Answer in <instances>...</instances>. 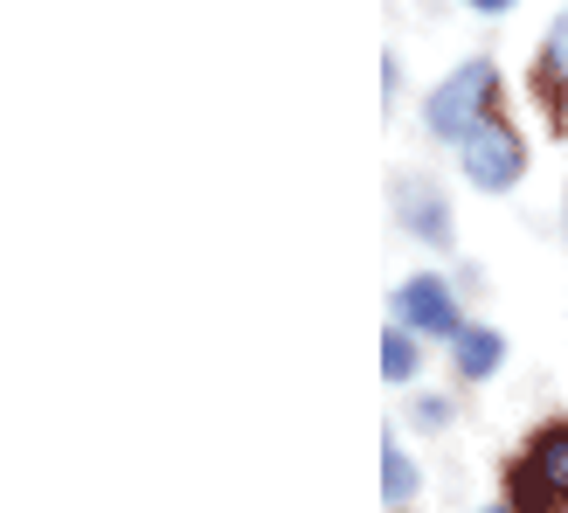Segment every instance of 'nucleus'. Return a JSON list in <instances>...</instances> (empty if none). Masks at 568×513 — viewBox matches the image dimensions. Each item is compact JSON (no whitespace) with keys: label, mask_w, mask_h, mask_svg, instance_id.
<instances>
[{"label":"nucleus","mask_w":568,"mask_h":513,"mask_svg":"<svg viewBox=\"0 0 568 513\" xmlns=\"http://www.w3.org/2000/svg\"><path fill=\"white\" fill-rule=\"evenodd\" d=\"M506 493H514V513H568V423L534 431L527 459L506 479Z\"/></svg>","instance_id":"obj_1"},{"label":"nucleus","mask_w":568,"mask_h":513,"mask_svg":"<svg viewBox=\"0 0 568 513\" xmlns=\"http://www.w3.org/2000/svg\"><path fill=\"white\" fill-rule=\"evenodd\" d=\"M382 375H388V382H409V375H416V340H409L403 326L382 333Z\"/></svg>","instance_id":"obj_8"},{"label":"nucleus","mask_w":568,"mask_h":513,"mask_svg":"<svg viewBox=\"0 0 568 513\" xmlns=\"http://www.w3.org/2000/svg\"><path fill=\"white\" fill-rule=\"evenodd\" d=\"M423 119H430L437 139H458V147H465V139L493 119V63H486V56H471L458 77H444L430 91V111H423Z\"/></svg>","instance_id":"obj_2"},{"label":"nucleus","mask_w":568,"mask_h":513,"mask_svg":"<svg viewBox=\"0 0 568 513\" xmlns=\"http://www.w3.org/2000/svg\"><path fill=\"white\" fill-rule=\"evenodd\" d=\"M499 361H506V340H499L493 326H465V333H458V375H465V382H486Z\"/></svg>","instance_id":"obj_6"},{"label":"nucleus","mask_w":568,"mask_h":513,"mask_svg":"<svg viewBox=\"0 0 568 513\" xmlns=\"http://www.w3.org/2000/svg\"><path fill=\"white\" fill-rule=\"evenodd\" d=\"M465 8H478V14H506L514 0H465Z\"/></svg>","instance_id":"obj_10"},{"label":"nucleus","mask_w":568,"mask_h":513,"mask_svg":"<svg viewBox=\"0 0 568 513\" xmlns=\"http://www.w3.org/2000/svg\"><path fill=\"white\" fill-rule=\"evenodd\" d=\"M458 153H465V181H471V188H486V194L514 188V181H520V167H527L520 132H514V125H499V119H486Z\"/></svg>","instance_id":"obj_3"},{"label":"nucleus","mask_w":568,"mask_h":513,"mask_svg":"<svg viewBox=\"0 0 568 513\" xmlns=\"http://www.w3.org/2000/svg\"><path fill=\"white\" fill-rule=\"evenodd\" d=\"M395 312H403V326H416V333H444V340H458L465 333V320H458V299L444 292V278H409L403 292H395Z\"/></svg>","instance_id":"obj_4"},{"label":"nucleus","mask_w":568,"mask_h":513,"mask_svg":"<svg viewBox=\"0 0 568 513\" xmlns=\"http://www.w3.org/2000/svg\"><path fill=\"white\" fill-rule=\"evenodd\" d=\"M409 493H416V465L403 459V444H382V500L403 506Z\"/></svg>","instance_id":"obj_7"},{"label":"nucleus","mask_w":568,"mask_h":513,"mask_svg":"<svg viewBox=\"0 0 568 513\" xmlns=\"http://www.w3.org/2000/svg\"><path fill=\"white\" fill-rule=\"evenodd\" d=\"M548 70L568 83V8L555 14V28H548Z\"/></svg>","instance_id":"obj_9"},{"label":"nucleus","mask_w":568,"mask_h":513,"mask_svg":"<svg viewBox=\"0 0 568 513\" xmlns=\"http://www.w3.org/2000/svg\"><path fill=\"white\" fill-rule=\"evenodd\" d=\"M486 513H514V506H486Z\"/></svg>","instance_id":"obj_11"},{"label":"nucleus","mask_w":568,"mask_h":513,"mask_svg":"<svg viewBox=\"0 0 568 513\" xmlns=\"http://www.w3.org/2000/svg\"><path fill=\"white\" fill-rule=\"evenodd\" d=\"M395 209H403V222L423 237V243H450V222H444V202L423 181H403L395 188Z\"/></svg>","instance_id":"obj_5"}]
</instances>
